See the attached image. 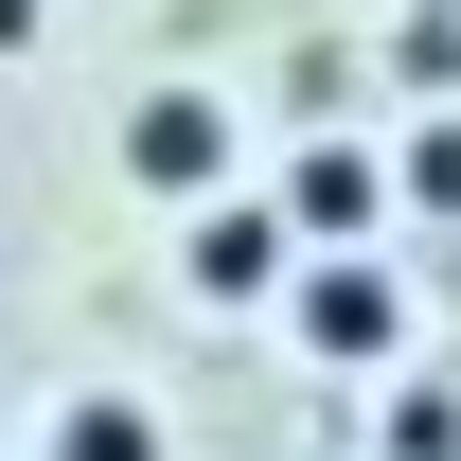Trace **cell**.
Listing matches in <instances>:
<instances>
[{"label": "cell", "mask_w": 461, "mask_h": 461, "mask_svg": "<svg viewBox=\"0 0 461 461\" xmlns=\"http://www.w3.org/2000/svg\"><path fill=\"white\" fill-rule=\"evenodd\" d=\"M213 160H230V107H213V89H142V107H124V177H160V195H195Z\"/></svg>", "instance_id": "obj_1"}, {"label": "cell", "mask_w": 461, "mask_h": 461, "mask_svg": "<svg viewBox=\"0 0 461 461\" xmlns=\"http://www.w3.org/2000/svg\"><path fill=\"white\" fill-rule=\"evenodd\" d=\"M285 320H302V355H338V373H373V355H391V285H373V267H302Z\"/></svg>", "instance_id": "obj_2"}, {"label": "cell", "mask_w": 461, "mask_h": 461, "mask_svg": "<svg viewBox=\"0 0 461 461\" xmlns=\"http://www.w3.org/2000/svg\"><path fill=\"white\" fill-rule=\"evenodd\" d=\"M177 267H195V302H267V285H285V230H267V213H195Z\"/></svg>", "instance_id": "obj_3"}, {"label": "cell", "mask_w": 461, "mask_h": 461, "mask_svg": "<svg viewBox=\"0 0 461 461\" xmlns=\"http://www.w3.org/2000/svg\"><path fill=\"white\" fill-rule=\"evenodd\" d=\"M54 461H160V408H142V391H71Z\"/></svg>", "instance_id": "obj_4"}, {"label": "cell", "mask_w": 461, "mask_h": 461, "mask_svg": "<svg viewBox=\"0 0 461 461\" xmlns=\"http://www.w3.org/2000/svg\"><path fill=\"white\" fill-rule=\"evenodd\" d=\"M18 36H36V0H0V54H18Z\"/></svg>", "instance_id": "obj_5"}]
</instances>
